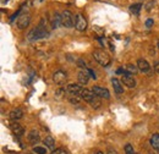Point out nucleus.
Listing matches in <instances>:
<instances>
[{
    "label": "nucleus",
    "instance_id": "obj_32",
    "mask_svg": "<svg viewBox=\"0 0 159 154\" xmlns=\"http://www.w3.org/2000/svg\"><path fill=\"white\" fill-rule=\"evenodd\" d=\"M158 49H159V40H158Z\"/></svg>",
    "mask_w": 159,
    "mask_h": 154
},
{
    "label": "nucleus",
    "instance_id": "obj_5",
    "mask_svg": "<svg viewBox=\"0 0 159 154\" xmlns=\"http://www.w3.org/2000/svg\"><path fill=\"white\" fill-rule=\"evenodd\" d=\"M87 20L84 19V16L82 14H77L75 15V28L79 31V32H83L87 29Z\"/></svg>",
    "mask_w": 159,
    "mask_h": 154
},
{
    "label": "nucleus",
    "instance_id": "obj_12",
    "mask_svg": "<svg viewBox=\"0 0 159 154\" xmlns=\"http://www.w3.org/2000/svg\"><path fill=\"white\" fill-rule=\"evenodd\" d=\"M137 67H139V71H141V72H149V71H151V65H149V62L143 58H141L137 60Z\"/></svg>",
    "mask_w": 159,
    "mask_h": 154
},
{
    "label": "nucleus",
    "instance_id": "obj_6",
    "mask_svg": "<svg viewBox=\"0 0 159 154\" xmlns=\"http://www.w3.org/2000/svg\"><path fill=\"white\" fill-rule=\"evenodd\" d=\"M30 23H31V15H30V14H22L21 16H19L17 22H16L19 29H25V28H27V27L30 26Z\"/></svg>",
    "mask_w": 159,
    "mask_h": 154
},
{
    "label": "nucleus",
    "instance_id": "obj_27",
    "mask_svg": "<svg viewBox=\"0 0 159 154\" xmlns=\"http://www.w3.org/2000/svg\"><path fill=\"white\" fill-rule=\"evenodd\" d=\"M152 26H153V20H147V21H146V27H148V28H149V27H152Z\"/></svg>",
    "mask_w": 159,
    "mask_h": 154
},
{
    "label": "nucleus",
    "instance_id": "obj_18",
    "mask_svg": "<svg viewBox=\"0 0 159 154\" xmlns=\"http://www.w3.org/2000/svg\"><path fill=\"white\" fill-rule=\"evenodd\" d=\"M44 144H45V148H49L52 151H55V139L52 137V136H47L44 138Z\"/></svg>",
    "mask_w": 159,
    "mask_h": 154
},
{
    "label": "nucleus",
    "instance_id": "obj_22",
    "mask_svg": "<svg viewBox=\"0 0 159 154\" xmlns=\"http://www.w3.org/2000/svg\"><path fill=\"white\" fill-rule=\"evenodd\" d=\"M81 97L79 96H69V100H70V103L71 104H74V105H79L80 102H81Z\"/></svg>",
    "mask_w": 159,
    "mask_h": 154
},
{
    "label": "nucleus",
    "instance_id": "obj_25",
    "mask_svg": "<svg viewBox=\"0 0 159 154\" xmlns=\"http://www.w3.org/2000/svg\"><path fill=\"white\" fill-rule=\"evenodd\" d=\"M52 154H69V152L66 149H64V148H58V149L53 151Z\"/></svg>",
    "mask_w": 159,
    "mask_h": 154
},
{
    "label": "nucleus",
    "instance_id": "obj_14",
    "mask_svg": "<svg viewBox=\"0 0 159 154\" xmlns=\"http://www.w3.org/2000/svg\"><path fill=\"white\" fill-rule=\"evenodd\" d=\"M111 83H113V87H114V92H115L116 94H122V93H124L122 82H120L118 78H113V79H111Z\"/></svg>",
    "mask_w": 159,
    "mask_h": 154
},
{
    "label": "nucleus",
    "instance_id": "obj_29",
    "mask_svg": "<svg viewBox=\"0 0 159 154\" xmlns=\"http://www.w3.org/2000/svg\"><path fill=\"white\" fill-rule=\"evenodd\" d=\"M154 70H156V72H157V74H159V61L156 62V65H154Z\"/></svg>",
    "mask_w": 159,
    "mask_h": 154
},
{
    "label": "nucleus",
    "instance_id": "obj_7",
    "mask_svg": "<svg viewBox=\"0 0 159 154\" xmlns=\"http://www.w3.org/2000/svg\"><path fill=\"white\" fill-rule=\"evenodd\" d=\"M53 81L58 86H61L67 81V74L65 71H62V70H58V71H55L53 74Z\"/></svg>",
    "mask_w": 159,
    "mask_h": 154
},
{
    "label": "nucleus",
    "instance_id": "obj_3",
    "mask_svg": "<svg viewBox=\"0 0 159 154\" xmlns=\"http://www.w3.org/2000/svg\"><path fill=\"white\" fill-rule=\"evenodd\" d=\"M93 58L94 60L102 65V66H104V67H108L109 65H110V62H111V59L110 57L104 52V50H99V49H96L94 52H93Z\"/></svg>",
    "mask_w": 159,
    "mask_h": 154
},
{
    "label": "nucleus",
    "instance_id": "obj_17",
    "mask_svg": "<svg viewBox=\"0 0 159 154\" xmlns=\"http://www.w3.org/2000/svg\"><path fill=\"white\" fill-rule=\"evenodd\" d=\"M11 130H12V132L17 136V137H21V136H23V134H25L23 127L21 126L20 124H17L16 121L14 124H11Z\"/></svg>",
    "mask_w": 159,
    "mask_h": 154
},
{
    "label": "nucleus",
    "instance_id": "obj_8",
    "mask_svg": "<svg viewBox=\"0 0 159 154\" xmlns=\"http://www.w3.org/2000/svg\"><path fill=\"white\" fill-rule=\"evenodd\" d=\"M82 91H83L82 86H80L77 83H70V84H67V87H66V93L70 94V96L80 97L81 93H82Z\"/></svg>",
    "mask_w": 159,
    "mask_h": 154
},
{
    "label": "nucleus",
    "instance_id": "obj_2",
    "mask_svg": "<svg viewBox=\"0 0 159 154\" xmlns=\"http://www.w3.org/2000/svg\"><path fill=\"white\" fill-rule=\"evenodd\" d=\"M80 97H81L84 102H87L93 109H99L100 105H102L100 98L96 96L94 92L91 91V89H86V88H83V91H82V93H81V96Z\"/></svg>",
    "mask_w": 159,
    "mask_h": 154
},
{
    "label": "nucleus",
    "instance_id": "obj_30",
    "mask_svg": "<svg viewBox=\"0 0 159 154\" xmlns=\"http://www.w3.org/2000/svg\"><path fill=\"white\" fill-rule=\"evenodd\" d=\"M88 72H89V75H91V77H92V78H94V79L97 78V76H96V74H94V72H93L92 70H88Z\"/></svg>",
    "mask_w": 159,
    "mask_h": 154
},
{
    "label": "nucleus",
    "instance_id": "obj_33",
    "mask_svg": "<svg viewBox=\"0 0 159 154\" xmlns=\"http://www.w3.org/2000/svg\"><path fill=\"white\" fill-rule=\"evenodd\" d=\"M40 1H44V0H40Z\"/></svg>",
    "mask_w": 159,
    "mask_h": 154
},
{
    "label": "nucleus",
    "instance_id": "obj_20",
    "mask_svg": "<svg viewBox=\"0 0 159 154\" xmlns=\"http://www.w3.org/2000/svg\"><path fill=\"white\" fill-rule=\"evenodd\" d=\"M125 71H126V74L134 75V74H137L139 67H137V66H134V65H131V64H127V65L125 66Z\"/></svg>",
    "mask_w": 159,
    "mask_h": 154
},
{
    "label": "nucleus",
    "instance_id": "obj_13",
    "mask_svg": "<svg viewBox=\"0 0 159 154\" xmlns=\"http://www.w3.org/2000/svg\"><path fill=\"white\" fill-rule=\"evenodd\" d=\"M27 138H28V142H30L31 144H37L40 141L39 132H38L37 130H31L28 136H27Z\"/></svg>",
    "mask_w": 159,
    "mask_h": 154
},
{
    "label": "nucleus",
    "instance_id": "obj_9",
    "mask_svg": "<svg viewBox=\"0 0 159 154\" xmlns=\"http://www.w3.org/2000/svg\"><path fill=\"white\" fill-rule=\"evenodd\" d=\"M121 82L127 88H135L136 87V79L132 77L131 74H124L122 78H121Z\"/></svg>",
    "mask_w": 159,
    "mask_h": 154
},
{
    "label": "nucleus",
    "instance_id": "obj_35",
    "mask_svg": "<svg viewBox=\"0 0 159 154\" xmlns=\"http://www.w3.org/2000/svg\"><path fill=\"white\" fill-rule=\"evenodd\" d=\"M151 154H152V153H151Z\"/></svg>",
    "mask_w": 159,
    "mask_h": 154
},
{
    "label": "nucleus",
    "instance_id": "obj_11",
    "mask_svg": "<svg viewBox=\"0 0 159 154\" xmlns=\"http://www.w3.org/2000/svg\"><path fill=\"white\" fill-rule=\"evenodd\" d=\"M89 72H88V70H81L79 74H77V79H79V83L80 84H87L88 83V81H89Z\"/></svg>",
    "mask_w": 159,
    "mask_h": 154
},
{
    "label": "nucleus",
    "instance_id": "obj_10",
    "mask_svg": "<svg viewBox=\"0 0 159 154\" xmlns=\"http://www.w3.org/2000/svg\"><path fill=\"white\" fill-rule=\"evenodd\" d=\"M92 91L94 92V94L99 98H104V99H109L110 98V92L107 89V88H103L99 86H94L92 88Z\"/></svg>",
    "mask_w": 159,
    "mask_h": 154
},
{
    "label": "nucleus",
    "instance_id": "obj_28",
    "mask_svg": "<svg viewBox=\"0 0 159 154\" xmlns=\"http://www.w3.org/2000/svg\"><path fill=\"white\" fill-rule=\"evenodd\" d=\"M105 154H118V152H116L114 148H108V151H107Z\"/></svg>",
    "mask_w": 159,
    "mask_h": 154
},
{
    "label": "nucleus",
    "instance_id": "obj_15",
    "mask_svg": "<svg viewBox=\"0 0 159 154\" xmlns=\"http://www.w3.org/2000/svg\"><path fill=\"white\" fill-rule=\"evenodd\" d=\"M9 117L12 120V121H19L21 120L22 117H23V111L21 110V109H14V110H11L10 111V114H9Z\"/></svg>",
    "mask_w": 159,
    "mask_h": 154
},
{
    "label": "nucleus",
    "instance_id": "obj_21",
    "mask_svg": "<svg viewBox=\"0 0 159 154\" xmlns=\"http://www.w3.org/2000/svg\"><path fill=\"white\" fill-rule=\"evenodd\" d=\"M141 7H142V4H134V5L130 6V11L132 14H135V15H139Z\"/></svg>",
    "mask_w": 159,
    "mask_h": 154
},
{
    "label": "nucleus",
    "instance_id": "obj_31",
    "mask_svg": "<svg viewBox=\"0 0 159 154\" xmlns=\"http://www.w3.org/2000/svg\"><path fill=\"white\" fill-rule=\"evenodd\" d=\"M94 154H104V153H103V152H100V151H98V152H96Z\"/></svg>",
    "mask_w": 159,
    "mask_h": 154
},
{
    "label": "nucleus",
    "instance_id": "obj_23",
    "mask_svg": "<svg viewBox=\"0 0 159 154\" xmlns=\"http://www.w3.org/2000/svg\"><path fill=\"white\" fill-rule=\"evenodd\" d=\"M33 153L47 154V148H44V147H39V146H36V147H33Z\"/></svg>",
    "mask_w": 159,
    "mask_h": 154
},
{
    "label": "nucleus",
    "instance_id": "obj_4",
    "mask_svg": "<svg viewBox=\"0 0 159 154\" xmlns=\"http://www.w3.org/2000/svg\"><path fill=\"white\" fill-rule=\"evenodd\" d=\"M61 25L65 28H71L75 26V16L70 10H64L61 12Z\"/></svg>",
    "mask_w": 159,
    "mask_h": 154
},
{
    "label": "nucleus",
    "instance_id": "obj_26",
    "mask_svg": "<svg viewBox=\"0 0 159 154\" xmlns=\"http://www.w3.org/2000/svg\"><path fill=\"white\" fill-rule=\"evenodd\" d=\"M65 92H66L65 88H60V89H58V91L55 92V96H57V98H61L62 94H65Z\"/></svg>",
    "mask_w": 159,
    "mask_h": 154
},
{
    "label": "nucleus",
    "instance_id": "obj_24",
    "mask_svg": "<svg viewBox=\"0 0 159 154\" xmlns=\"http://www.w3.org/2000/svg\"><path fill=\"white\" fill-rule=\"evenodd\" d=\"M124 151H125V154H135V149H134V147H132L130 143H127V144L125 146Z\"/></svg>",
    "mask_w": 159,
    "mask_h": 154
},
{
    "label": "nucleus",
    "instance_id": "obj_34",
    "mask_svg": "<svg viewBox=\"0 0 159 154\" xmlns=\"http://www.w3.org/2000/svg\"><path fill=\"white\" fill-rule=\"evenodd\" d=\"M27 154H32V153H27Z\"/></svg>",
    "mask_w": 159,
    "mask_h": 154
},
{
    "label": "nucleus",
    "instance_id": "obj_19",
    "mask_svg": "<svg viewBox=\"0 0 159 154\" xmlns=\"http://www.w3.org/2000/svg\"><path fill=\"white\" fill-rule=\"evenodd\" d=\"M151 146L159 152V134H154L151 137Z\"/></svg>",
    "mask_w": 159,
    "mask_h": 154
},
{
    "label": "nucleus",
    "instance_id": "obj_1",
    "mask_svg": "<svg viewBox=\"0 0 159 154\" xmlns=\"http://www.w3.org/2000/svg\"><path fill=\"white\" fill-rule=\"evenodd\" d=\"M48 34H49V32H48V29H47L45 21H44V20H40L39 25H38L36 28H33V29L28 33V40H31V42L38 40V39L48 37Z\"/></svg>",
    "mask_w": 159,
    "mask_h": 154
},
{
    "label": "nucleus",
    "instance_id": "obj_16",
    "mask_svg": "<svg viewBox=\"0 0 159 154\" xmlns=\"http://www.w3.org/2000/svg\"><path fill=\"white\" fill-rule=\"evenodd\" d=\"M50 22H52V27L53 28H58L60 25H61V14H59V12H53Z\"/></svg>",
    "mask_w": 159,
    "mask_h": 154
}]
</instances>
